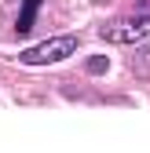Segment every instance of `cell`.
<instances>
[{"label": "cell", "instance_id": "3957f363", "mask_svg": "<svg viewBox=\"0 0 150 153\" xmlns=\"http://www.w3.org/2000/svg\"><path fill=\"white\" fill-rule=\"evenodd\" d=\"M37 7H40V0H26V15L18 18V33H29V26H33V15H37Z\"/></svg>", "mask_w": 150, "mask_h": 153}, {"label": "cell", "instance_id": "277c9868", "mask_svg": "<svg viewBox=\"0 0 150 153\" xmlns=\"http://www.w3.org/2000/svg\"><path fill=\"white\" fill-rule=\"evenodd\" d=\"M88 73H106V59L103 55H92L88 59Z\"/></svg>", "mask_w": 150, "mask_h": 153}, {"label": "cell", "instance_id": "7a4b0ae2", "mask_svg": "<svg viewBox=\"0 0 150 153\" xmlns=\"http://www.w3.org/2000/svg\"><path fill=\"white\" fill-rule=\"evenodd\" d=\"M103 36L114 40V44H139L143 36H150V15L146 18H124V22H114V26L103 29Z\"/></svg>", "mask_w": 150, "mask_h": 153}, {"label": "cell", "instance_id": "6da1fadb", "mask_svg": "<svg viewBox=\"0 0 150 153\" xmlns=\"http://www.w3.org/2000/svg\"><path fill=\"white\" fill-rule=\"evenodd\" d=\"M77 36H51V40H40V44H33L26 48L22 55H18V62L22 66H51V62H62L70 59L73 51H77Z\"/></svg>", "mask_w": 150, "mask_h": 153}]
</instances>
